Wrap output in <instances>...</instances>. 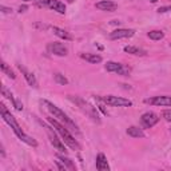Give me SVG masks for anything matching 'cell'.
Segmentation results:
<instances>
[{"label": "cell", "mask_w": 171, "mask_h": 171, "mask_svg": "<svg viewBox=\"0 0 171 171\" xmlns=\"http://www.w3.org/2000/svg\"><path fill=\"white\" fill-rule=\"evenodd\" d=\"M169 11H171V5L159 7V8H158V12H159V13H165V12H169Z\"/></svg>", "instance_id": "obj_26"}, {"label": "cell", "mask_w": 171, "mask_h": 171, "mask_svg": "<svg viewBox=\"0 0 171 171\" xmlns=\"http://www.w3.org/2000/svg\"><path fill=\"white\" fill-rule=\"evenodd\" d=\"M99 100L108 106H115V107H131L132 102L126 98H120V96H114V95H107V96H98Z\"/></svg>", "instance_id": "obj_5"}, {"label": "cell", "mask_w": 171, "mask_h": 171, "mask_svg": "<svg viewBox=\"0 0 171 171\" xmlns=\"http://www.w3.org/2000/svg\"><path fill=\"white\" fill-rule=\"evenodd\" d=\"M68 2H70V3H72V2H74V0H68Z\"/></svg>", "instance_id": "obj_33"}, {"label": "cell", "mask_w": 171, "mask_h": 171, "mask_svg": "<svg viewBox=\"0 0 171 171\" xmlns=\"http://www.w3.org/2000/svg\"><path fill=\"white\" fill-rule=\"evenodd\" d=\"M2 71L4 72V74H7V75H8L11 79H15L16 78V75L13 74V71L9 68L8 66H7V63H4V62H2Z\"/></svg>", "instance_id": "obj_23"}, {"label": "cell", "mask_w": 171, "mask_h": 171, "mask_svg": "<svg viewBox=\"0 0 171 171\" xmlns=\"http://www.w3.org/2000/svg\"><path fill=\"white\" fill-rule=\"evenodd\" d=\"M13 107H15L18 111H22V110H23V104L19 102V100H15V103H13Z\"/></svg>", "instance_id": "obj_27"}, {"label": "cell", "mask_w": 171, "mask_h": 171, "mask_svg": "<svg viewBox=\"0 0 171 171\" xmlns=\"http://www.w3.org/2000/svg\"><path fill=\"white\" fill-rule=\"evenodd\" d=\"M2 95H3V96H5L7 99L11 100L12 104L15 103V100H16V99L13 98V95L11 94V91H8V90H7V87H5V86H2Z\"/></svg>", "instance_id": "obj_24"}, {"label": "cell", "mask_w": 171, "mask_h": 171, "mask_svg": "<svg viewBox=\"0 0 171 171\" xmlns=\"http://www.w3.org/2000/svg\"><path fill=\"white\" fill-rule=\"evenodd\" d=\"M147 36H149L151 40H160V39L165 38V33H163L162 31L155 29V31H150L149 33H147Z\"/></svg>", "instance_id": "obj_21"}, {"label": "cell", "mask_w": 171, "mask_h": 171, "mask_svg": "<svg viewBox=\"0 0 171 171\" xmlns=\"http://www.w3.org/2000/svg\"><path fill=\"white\" fill-rule=\"evenodd\" d=\"M27 8H28L27 5H20V7H19V12H24Z\"/></svg>", "instance_id": "obj_30"}, {"label": "cell", "mask_w": 171, "mask_h": 171, "mask_svg": "<svg viewBox=\"0 0 171 171\" xmlns=\"http://www.w3.org/2000/svg\"><path fill=\"white\" fill-rule=\"evenodd\" d=\"M162 116L167 120V122H171V110H165V111L162 112Z\"/></svg>", "instance_id": "obj_25"}, {"label": "cell", "mask_w": 171, "mask_h": 171, "mask_svg": "<svg viewBox=\"0 0 171 171\" xmlns=\"http://www.w3.org/2000/svg\"><path fill=\"white\" fill-rule=\"evenodd\" d=\"M55 163H56V166H58V169H59V170H66V169H67V167H66L64 165H62V163H60L59 160H56Z\"/></svg>", "instance_id": "obj_29"}, {"label": "cell", "mask_w": 171, "mask_h": 171, "mask_svg": "<svg viewBox=\"0 0 171 171\" xmlns=\"http://www.w3.org/2000/svg\"><path fill=\"white\" fill-rule=\"evenodd\" d=\"M39 7H48V8L53 9V11L59 13H66V5L60 0H46V2H38Z\"/></svg>", "instance_id": "obj_9"}, {"label": "cell", "mask_w": 171, "mask_h": 171, "mask_svg": "<svg viewBox=\"0 0 171 171\" xmlns=\"http://www.w3.org/2000/svg\"><path fill=\"white\" fill-rule=\"evenodd\" d=\"M135 31L134 29H126V28H118L115 31H112L110 33V39L116 40V39H123V38H131L134 36Z\"/></svg>", "instance_id": "obj_10"}, {"label": "cell", "mask_w": 171, "mask_h": 171, "mask_svg": "<svg viewBox=\"0 0 171 171\" xmlns=\"http://www.w3.org/2000/svg\"><path fill=\"white\" fill-rule=\"evenodd\" d=\"M0 9H2V12H3V13H9V12L12 11L11 8H7V7H3V5L0 7Z\"/></svg>", "instance_id": "obj_28"}, {"label": "cell", "mask_w": 171, "mask_h": 171, "mask_svg": "<svg viewBox=\"0 0 171 171\" xmlns=\"http://www.w3.org/2000/svg\"><path fill=\"white\" fill-rule=\"evenodd\" d=\"M0 112H2V118L4 122H7L9 126H11V128L13 130V132L16 134V136L20 139V140H23L24 143H27L28 146H32V147H36L38 146V142H36L33 138H31V136H28L27 134L23 131L22 128H20V126H19V123L16 122V119L13 118V115L9 111H7V108H5V106L3 104H0Z\"/></svg>", "instance_id": "obj_1"}, {"label": "cell", "mask_w": 171, "mask_h": 171, "mask_svg": "<svg viewBox=\"0 0 171 171\" xmlns=\"http://www.w3.org/2000/svg\"><path fill=\"white\" fill-rule=\"evenodd\" d=\"M125 52L127 53H131V55H136V56H145L146 55V51L139 47H134V46H127L125 47Z\"/></svg>", "instance_id": "obj_19"}, {"label": "cell", "mask_w": 171, "mask_h": 171, "mask_svg": "<svg viewBox=\"0 0 171 171\" xmlns=\"http://www.w3.org/2000/svg\"><path fill=\"white\" fill-rule=\"evenodd\" d=\"M145 103L151 106H171V96H154L146 99Z\"/></svg>", "instance_id": "obj_11"}, {"label": "cell", "mask_w": 171, "mask_h": 171, "mask_svg": "<svg viewBox=\"0 0 171 171\" xmlns=\"http://www.w3.org/2000/svg\"><path fill=\"white\" fill-rule=\"evenodd\" d=\"M48 51L53 53V55H58V56H66L68 53V50L67 47H64L62 43H50L48 44Z\"/></svg>", "instance_id": "obj_12"}, {"label": "cell", "mask_w": 171, "mask_h": 171, "mask_svg": "<svg viewBox=\"0 0 171 171\" xmlns=\"http://www.w3.org/2000/svg\"><path fill=\"white\" fill-rule=\"evenodd\" d=\"M96 8H98V9H102V11L114 12L116 8H118V5H116L114 2H110V0H102V2L96 3Z\"/></svg>", "instance_id": "obj_14"}, {"label": "cell", "mask_w": 171, "mask_h": 171, "mask_svg": "<svg viewBox=\"0 0 171 171\" xmlns=\"http://www.w3.org/2000/svg\"><path fill=\"white\" fill-rule=\"evenodd\" d=\"M42 125L44 126V128H46V131H47V134H48V138H50V142L53 145V147H55L56 150H59L60 152H64V154H67V150H66V147H64V145H63V142L60 140L58 136H56V134L52 131V128L50 126H47L46 123H43L42 122Z\"/></svg>", "instance_id": "obj_6"}, {"label": "cell", "mask_w": 171, "mask_h": 171, "mask_svg": "<svg viewBox=\"0 0 171 171\" xmlns=\"http://www.w3.org/2000/svg\"><path fill=\"white\" fill-rule=\"evenodd\" d=\"M53 78H55V82L59 83V84H62V86L68 84V80H67V79L64 78V75H62V74H59V72L53 74Z\"/></svg>", "instance_id": "obj_22"}, {"label": "cell", "mask_w": 171, "mask_h": 171, "mask_svg": "<svg viewBox=\"0 0 171 171\" xmlns=\"http://www.w3.org/2000/svg\"><path fill=\"white\" fill-rule=\"evenodd\" d=\"M127 135L132 136V138H145V132L142 131V128L135 126H131L127 128Z\"/></svg>", "instance_id": "obj_18"}, {"label": "cell", "mask_w": 171, "mask_h": 171, "mask_svg": "<svg viewBox=\"0 0 171 171\" xmlns=\"http://www.w3.org/2000/svg\"><path fill=\"white\" fill-rule=\"evenodd\" d=\"M51 31L53 32V35H56L58 38L60 39H64V40H72V36L70 35L67 31H64V29L59 28V27H51Z\"/></svg>", "instance_id": "obj_16"}, {"label": "cell", "mask_w": 171, "mask_h": 171, "mask_svg": "<svg viewBox=\"0 0 171 171\" xmlns=\"http://www.w3.org/2000/svg\"><path fill=\"white\" fill-rule=\"evenodd\" d=\"M96 169L99 171H108L110 170V166H108V163H107L104 154H98V156H96Z\"/></svg>", "instance_id": "obj_15"}, {"label": "cell", "mask_w": 171, "mask_h": 171, "mask_svg": "<svg viewBox=\"0 0 171 171\" xmlns=\"http://www.w3.org/2000/svg\"><path fill=\"white\" fill-rule=\"evenodd\" d=\"M70 99H71L74 103H76L79 108L82 110V111L84 112L91 120H94V122H96V123H100V118H99L98 111H96L95 107H92L90 103L84 102V100H83L82 98H79V96H70Z\"/></svg>", "instance_id": "obj_4"}, {"label": "cell", "mask_w": 171, "mask_h": 171, "mask_svg": "<svg viewBox=\"0 0 171 171\" xmlns=\"http://www.w3.org/2000/svg\"><path fill=\"white\" fill-rule=\"evenodd\" d=\"M158 122H159L158 115L152 111H149L140 116V125L145 127V128H151V127L155 126Z\"/></svg>", "instance_id": "obj_8"}, {"label": "cell", "mask_w": 171, "mask_h": 171, "mask_svg": "<svg viewBox=\"0 0 171 171\" xmlns=\"http://www.w3.org/2000/svg\"><path fill=\"white\" fill-rule=\"evenodd\" d=\"M80 58L87 60V62H90V63H94V64L102 62V56L96 55V53H80Z\"/></svg>", "instance_id": "obj_17"}, {"label": "cell", "mask_w": 171, "mask_h": 171, "mask_svg": "<svg viewBox=\"0 0 171 171\" xmlns=\"http://www.w3.org/2000/svg\"><path fill=\"white\" fill-rule=\"evenodd\" d=\"M42 104H43V106H46V108L48 110L51 115H53V118H55L56 120H59L60 123H63V125H64L66 127H70V128L74 130L75 132H79L78 126H76L75 123H74L72 120L70 119L68 116H67L66 114L59 108V107H56L55 104H53V103L48 102V100H42Z\"/></svg>", "instance_id": "obj_3"}, {"label": "cell", "mask_w": 171, "mask_h": 171, "mask_svg": "<svg viewBox=\"0 0 171 171\" xmlns=\"http://www.w3.org/2000/svg\"><path fill=\"white\" fill-rule=\"evenodd\" d=\"M150 2H151V3H156V2H158V0H150Z\"/></svg>", "instance_id": "obj_32"}, {"label": "cell", "mask_w": 171, "mask_h": 171, "mask_svg": "<svg viewBox=\"0 0 171 171\" xmlns=\"http://www.w3.org/2000/svg\"><path fill=\"white\" fill-rule=\"evenodd\" d=\"M24 2H38V0H24Z\"/></svg>", "instance_id": "obj_31"}, {"label": "cell", "mask_w": 171, "mask_h": 171, "mask_svg": "<svg viewBox=\"0 0 171 171\" xmlns=\"http://www.w3.org/2000/svg\"><path fill=\"white\" fill-rule=\"evenodd\" d=\"M47 120H48L50 123H51V126L55 127V130L60 134V136H62V139H63V142L66 143L68 147H71L72 150H80V145L78 142H76V139L74 138V136L70 134V131L67 130V127L63 125V123H60L59 120H56L55 118H51V116H48L47 118Z\"/></svg>", "instance_id": "obj_2"}, {"label": "cell", "mask_w": 171, "mask_h": 171, "mask_svg": "<svg viewBox=\"0 0 171 171\" xmlns=\"http://www.w3.org/2000/svg\"><path fill=\"white\" fill-rule=\"evenodd\" d=\"M64 155H66V154H64ZM64 155H58V158L62 160L63 165H64L67 169H70V170H76V167H75V165L72 163V160L70 159V158H67V156H64Z\"/></svg>", "instance_id": "obj_20"}, {"label": "cell", "mask_w": 171, "mask_h": 171, "mask_svg": "<svg viewBox=\"0 0 171 171\" xmlns=\"http://www.w3.org/2000/svg\"><path fill=\"white\" fill-rule=\"evenodd\" d=\"M106 70L108 72H115L118 75H123V76H128L130 75V68L126 67L122 63H116V62H107L106 64Z\"/></svg>", "instance_id": "obj_7"}, {"label": "cell", "mask_w": 171, "mask_h": 171, "mask_svg": "<svg viewBox=\"0 0 171 171\" xmlns=\"http://www.w3.org/2000/svg\"><path fill=\"white\" fill-rule=\"evenodd\" d=\"M18 68H19V71L22 72V75L26 78L27 80V83H28L31 87H33V88H38V82H36V78L32 75L31 72L28 71V70L24 66H22V64H18Z\"/></svg>", "instance_id": "obj_13"}]
</instances>
